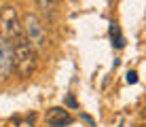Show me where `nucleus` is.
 Returning <instances> with one entry per match:
<instances>
[{"label":"nucleus","instance_id":"obj_3","mask_svg":"<svg viewBox=\"0 0 146 127\" xmlns=\"http://www.w3.org/2000/svg\"><path fill=\"white\" fill-rule=\"evenodd\" d=\"M21 19L17 15V9L13 4H4L0 9V36L9 43H13L17 36H21Z\"/></svg>","mask_w":146,"mask_h":127},{"label":"nucleus","instance_id":"obj_6","mask_svg":"<svg viewBox=\"0 0 146 127\" xmlns=\"http://www.w3.org/2000/svg\"><path fill=\"white\" fill-rule=\"evenodd\" d=\"M36 4H38V7H40V9H44V11H47V9H49V11H53V9H55V7H59V4H57V2H44V0H38V2H36Z\"/></svg>","mask_w":146,"mask_h":127},{"label":"nucleus","instance_id":"obj_7","mask_svg":"<svg viewBox=\"0 0 146 127\" xmlns=\"http://www.w3.org/2000/svg\"><path fill=\"white\" fill-rule=\"evenodd\" d=\"M127 80H129V83H135V80H138V76H135V72H129V74H127Z\"/></svg>","mask_w":146,"mask_h":127},{"label":"nucleus","instance_id":"obj_5","mask_svg":"<svg viewBox=\"0 0 146 127\" xmlns=\"http://www.w3.org/2000/svg\"><path fill=\"white\" fill-rule=\"evenodd\" d=\"M47 123L51 127H62V125L72 123V116L66 112V108H51L47 112Z\"/></svg>","mask_w":146,"mask_h":127},{"label":"nucleus","instance_id":"obj_2","mask_svg":"<svg viewBox=\"0 0 146 127\" xmlns=\"http://www.w3.org/2000/svg\"><path fill=\"white\" fill-rule=\"evenodd\" d=\"M21 32L28 38V43L34 47L36 53H44L47 51V30H44L42 21L38 15H26L21 19Z\"/></svg>","mask_w":146,"mask_h":127},{"label":"nucleus","instance_id":"obj_1","mask_svg":"<svg viewBox=\"0 0 146 127\" xmlns=\"http://www.w3.org/2000/svg\"><path fill=\"white\" fill-rule=\"evenodd\" d=\"M13 55H15V70L19 72L21 78H28L36 68V51L23 34L13 40Z\"/></svg>","mask_w":146,"mask_h":127},{"label":"nucleus","instance_id":"obj_4","mask_svg":"<svg viewBox=\"0 0 146 127\" xmlns=\"http://www.w3.org/2000/svg\"><path fill=\"white\" fill-rule=\"evenodd\" d=\"M15 68V55H13V43L0 36V78H9Z\"/></svg>","mask_w":146,"mask_h":127},{"label":"nucleus","instance_id":"obj_8","mask_svg":"<svg viewBox=\"0 0 146 127\" xmlns=\"http://www.w3.org/2000/svg\"><path fill=\"white\" fill-rule=\"evenodd\" d=\"M19 127H32V119H30V121H23V123H19Z\"/></svg>","mask_w":146,"mask_h":127}]
</instances>
